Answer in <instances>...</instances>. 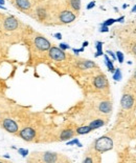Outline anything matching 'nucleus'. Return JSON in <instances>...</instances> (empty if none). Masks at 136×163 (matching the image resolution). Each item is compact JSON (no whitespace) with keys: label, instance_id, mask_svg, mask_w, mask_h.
I'll list each match as a JSON object with an SVG mask.
<instances>
[{"label":"nucleus","instance_id":"obj_2","mask_svg":"<svg viewBox=\"0 0 136 163\" xmlns=\"http://www.w3.org/2000/svg\"><path fill=\"white\" fill-rule=\"evenodd\" d=\"M35 45L40 51H49V49L51 48L50 42L42 36H38L35 38Z\"/></svg>","mask_w":136,"mask_h":163},{"label":"nucleus","instance_id":"obj_13","mask_svg":"<svg viewBox=\"0 0 136 163\" xmlns=\"http://www.w3.org/2000/svg\"><path fill=\"white\" fill-rule=\"evenodd\" d=\"M72 137H73V132L71 131V129H65V131H63L60 135V139L63 140V141H65V140H69L70 138H72Z\"/></svg>","mask_w":136,"mask_h":163},{"label":"nucleus","instance_id":"obj_17","mask_svg":"<svg viewBox=\"0 0 136 163\" xmlns=\"http://www.w3.org/2000/svg\"><path fill=\"white\" fill-rule=\"evenodd\" d=\"M70 5L73 9V11L79 12L81 10V0H70Z\"/></svg>","mask_w":136,"mask_h":163},{"label":"nucleus","instance_id":"obj_29","mask_svg":"<svg viewBox=\"0 0 136 163\" xmlns=\"http://www.w3.org/2000/svg\"><path fill=\"white\" fill-rule=\"evenodd\" d=\"M107 54H109L110 56L112 57V59H113V60H116V59H117V58H116V55H115L114 53H113V52H111V51H107Z\"/></svg>","mask_w":136,"mask_h":163},{"label":"nucleus","instance_id":"obj_9","mask_svg":"<svg viewBox=\"0 0 136 163\" xmlns=\"http://www.w3.org/2000/svg\"><path fill=\"white\" fill-rule=\"evenodd\" d=\"M121 107L125 109H131L134 104V100H133V97L131 95H124L121 97Z\"/></svg>","mask_w":136,"mask_h":163},{"label":"nucleus","instance_id":"obj_15","mask_svg":"<svg viewBox=\"0 0 136 163\" xmlns=\"http://www.w3.org/2000/svg\"><path fill=\"white\" fill-rule=\"evenodd\" d=\"M92 129L90 128L89 125H86V126H81V128H77V134L79 135H85V134H88L90 133Z\"/></svg>","mask_w":136,"mask_h":163},{"label":"nucleus","instance_id":"obj_38","mask_svg":"<svg viewBox=\"0 0 136 163\" xmlns=\"http://www.w3.org/2000/svg\"><path fill=\"white\" fill-rule=\"evenodd\" d=\"M135 78H136V73H135Z\"/></svg>","mask_w":136,"mask_h":163},{"label":"nucleus","instance_id":"obj_4","mask_svg":"<svg viewBox=\"0 0 136 163\" xmlns=\"http://www.w3.org/2000/svg\"><path fill=\"white\" fill-rule=\"evenodd\" d=\"M1 124H2V128H3L7 132L11 133V134H15V133L18 132V124L13 119H9V118L3 119Z\"/></svg>","mask_w":136,"mask_h":163},{"label":"nucleus","instance_id":"obj_3","mask_svg":"<svg viewBox=\"0 0 136 163\" xmlns=\"http://www.w3.org/2000/svg\"><path fill=\"white\" fill-rule=\"evenodd\" d=\"M49 57L51 58V59L55 60V61H62L66 58V55H65V52L63 51V49H61L60 48H50L49 49Z\"/></svg>","mask_w":136,"mask_h":163},{"label":"nucleus","instance_id":"obj_33","mask_svg":"<svg viewBox=\"0 0 136 163\" xmlns=\"http://www.w3.org/2000/svg\"><path fill=\"white\" fill-rule=\"evenodd\" d=\"M87 45H88V41H85V42L83 43V48H86Z\"/></svg>","mask_w":136,"mask_h":163},{"label":"nucleus","instance_id":"obj_28","mask_svg":"<svg viewBox=\"0 0 136 163\" xmlns=\"http://www.w3.org/2000/svg\"><path fill=\"white\" fill-rule=\"evenodd\" d=\"M95 7V1H91L90 3L87 4V10H91L93 9V7Z\"/></svg>","mask_w":136,"mask_h":163},{"label":"nucleus","instance_id":"obj_10","mask_svg":"<svg viewBox=\"0 0 136 163\" xmlns=\"http://www.w3.org/2000/svg\"><path fill=\"white\" fill-rule=\"evenodd\" d=\"M94 86L96 88H99V90H103V88H105L108 85V81L107 79L105 78V76H98L95 79H94Z\"/></svg>","mask_w":136,"mask_h":163},{"label":"nucleus","instance_id":"obj_35","mask_svg":"<svg viewBox=\"0 0 136 163\" xmlns=\"http://www.w3.org/2000/svg\"><path fill=\"white\" fill-rule=\"evenodd\" d=\"M0 4L3 5L4 4V0H0Z\"/></svg>","mask_w":136,"mask_h":163},{"label":"nucleus","instance_id":"obj_32","mask_svg":"<svg viewBox=\"0 0 136 163\" xmlns=\"http://www.w3.org/2000/svg\"><path fill=\"white\" fill-rule=\"evenodd\" d=\"M125 20V17L124 16H121V17H119V18H117V19H115V21L116 22H123Z\"/></svg>","mask_w":136,"mask_h":163},{"label":"nucleus","instance_id":"obj_22","mask_svg":"<svg viewBox=\"0 0 136 163\" xmlns=\"http://www.w3.org/2000/svg\"><path fill=\"white\" fill-rule=\"evenodd\" d=\"M115 19H113V18H109V19H107L106 21H104L103 22V26H112L113 23H115Z\"/></svg>","mask_w":136,"mask_h":163},{"label":"nucleus","instance_id":"obj_18","mask_svg":"<svg viewBox=\"0 0 136 163\" xmlns=\"http://www.w3.org/2000/svg\"><path fill=\"white\" fill-rule=\"evenodd\" d=\"M95 46H96V49H98V52H96L95 54V57H99V56H102V55H104L103 53V42L102 41H98V42L95 43Z\"/></svg>","mask_w":136,"mask_h":163},{"label":"nucleus","instance_id":"obj_19","mask_svg":"<svg viewBox=\"0 0 136 163\" xmlns=\"http://www.w3.org/2000/svg\"><path fill=\"white\" fill-rule=\"evenodd\" d=\"M37 15H38V17L41 19V20H43V19L46 17V11H45V9H43V7H39V9L37 10Z\"/></svg>","mask_w":136,"mask_h":163},{"label":"nucleus","instance_id":"obj_12","mask_svg":"<svg viewBox=\"0 0 136 163\" xmlns=\"http://www.w3.org/2000/svg\"><path fill=\"white\" fill-rule=\"evenodd\" d=\"M99 112L104 113V114H108V113H110L111 109H112V105H111L109 101H103L101 102V104H99Z\"/></svg>","mask_w":136,"mask_h":163},{"label":"nucleus","instance_id":"obj_16","mask_svg":"<svg viewBox=\"0 0 136 163\" xmlns=\"http://www.w3.org/2000/svg\"><path fill=\"white\" fill-rule=\"evenodd\" d=\"M105 63H106V65H107L109 72H111V73H114L115 68H114V65H113V62L109 59V57H108L107 55H105Z\"/></svg>","mask_w":136,"mask_h":163},{"label":"nucleus","instance_id":"obj_8","mask_svg":"<svg viewBox=\"0 0 136 163\" xmlns=\"http://www.w3.org/2000/svg\"><path fill=\"white\" fill-rule=\"evenodd\" d=\"M18 26H19L18 20L15 17H12V16H10V17L5 19L3 23V26L7 31H15V30L18 29Z\"/></svg>","mask_w":136,"mask_h":163},{"label":"nucleus","instance_id":"obj_26","mask_svg":"<svg viewBox=\"0 0 136 163\" xmlns=\"http://www.w3.org/2000/svg\"><path fill=\"white\" fill-rule=\"evenodd\" d=\"M109 26H103V24H101V29H99V32L101 33H107L109 32V29H108Z\"/></svg>","mask_w":136,"mask_h":163},{"label":"nucleus","instance_id":"obj_36","mask_svg":"<svg viewBox=\"0 0 136 163\" xmlns=\"http://www.w3.org/2000/svg\"><path fill=\"white\" fill-rule=\"evenodd\" d=\"M133 52L136 54V45H134V48H133Z\"/></svg>","mask_w":136,"mask_h":163},{"label":"nucleus","instance_id":"obj_20","mask_svg":"<svg viewBox=\"0 0 136 163\" xmlns=\"http://www.w3.org/2000/svg\"><path fill=\"white\" fill-rule=\"evenodd\" d=\"M121 77H123V75H121V70H119V68H116L114 71V74H113V79L116 80V81H119V80L121 79Z\"/></svg>","mask_w":136,"mask_h":163},{"label":"nucleus","instance_id":"obj_14","mask_svg":"<svg viewBox=\"0 0 136 163\" xmlns=\"http://www.w3.org/2000/svg\"><path fill=\"white\" fill-rule=\"evenodd\" d=\"M105 124V121L102 120V119H96V120H93L91 121L89 126L91 129H95V128H102L103 125Z\"/></svg>","mask_w":136,"mask_h":163},{"label":"nucleus","instance_id":"obj_31","mask_svg":"<svg viewBox=\"0 0 136 163\" xmlns=\"http://www.w3.org/2000/svg\"><path fill=\"white\" fill-rule=\"evenodd\" d=\"M55 37L57 39H62V34L61 33H57V34H55Z\"/></svg>","mask_w":136,"mask_h":163},{"label":"nucleus","instance_id":"obj_24","mask_svg":"<svg viewBox=\"0 0 136 163\" xmlns=\"http://www.w3.org/2000/svg\"><path fill=\"white\" fill-rule=\"evenodd\" d=\"M74 144H77L79 147H81V146H82V144L79 142V140H77V139H73V140H71V141L67 142V145H74Z\"/></svg>","mask_w":136,"mask_h":163},{"label":"nucleus","instance_id":"obj_1","mask_svg":"<svg viewBox=\"0 0 136 163\" xmlns=\"http://www.w3.org/2000/svg\"><path fill=\"white\" fill-rule=\"evenodd\" d=\"M113 147V141L112 139L107 136L101 137L94 142V148L99 153H105L110 150H112Z\"/></svg>","mask_w":136,"mask_h":163},{"label":"nucleus","instance_id":"obj_25","mask_svg":"<svg viewBox=\"0 0 136 163\" xmlns=\"http://www.w3.org/2000/svg\"><path fill=\"white\" fill-rule=\"evenodd\" d=\"M18 151H19V154H20L22 157H26L27 155H29V151H27V150H23V148H19Z\"/></svg>","mask_w":136,"mask_h":163},{"label":"nucleus","instance_id":"obj_37","mask_svg":"<svg viewBox=\"0 0 136 163\" xmlns=\"http://www.w3.org/2000/svg\"><path fill=\"white\" fill-rule=\"evenodd\" d=\"M0 10H4V7H3V5L0 4Z\"/></svg>","mask_w":136,"mask_h":163},{"label":"nucleus","instance_id":"obj_5","mask_svg":"<svg viewBox=\"0 0 136 163\" xmlns=\"http://www.w3.org/2000/svg\"><path fill=\"white\" fill-rule=\"evenodd\" d=\"M59 19L60 21L62 22L64 24H68V23H71V22H73L76 20V14L73 12H71V11H63V12H61L60 16H59Z\"/></svg>","mask_w":136,"mask_h":163},{"label":"nucleus","instance_id":"obj_27","mask_svg":"<svg viewBox=\"0 0 136 163\" xmlns=\"http://www.w3.org/2000/svg\"><path fill=\"white\" fill-rule=\"evenodd\" d=\"M60 49H63V51H65V49H70V46H69L68 44H66V43H60Z\"/></svg>","mask_w":136,"mask_h":163},{"label":"nucleus","instance_id":"obj_21","mask_svg":"<svg viewBox=\"0 0 136 163\" xmlns=\"http://www.w3.org/2000/svg\"><path fill=\"white\" fill-rule=\"evenodd\" d=\"M94 66H95V63L92 62V61H85V62H83V64H82V68H94Z\"/></svg>","mask_w":136,"mask_h":163},{"label":"nucleus","instance_id":"obj_34","mask_svg":"<svg viewBox=\"0 0 136 163\" xmlns=\"http://www.w3.org/2000/svg\"><path fill=\"white\" fill-rule=\"evenodd\" d=\"M135 12H136V4L132 7V13H135Z\"/></svg>","mask_w":136,"mask_h":163},{"label":"nucleus","instance_id":"obj_11","mask_svg":"<svg viewBox=\"0 0 136 163\" xmlns=\"http://www.w3.org/2000/svg\"><path fill=\"white\" fill-rule=\"evenodd\" d=\"M16 5L22 11H29L32 7L29 0H16Z\"/></svg>","mask_w":136,"mask_h":163},{"label":"nucleus","instance_id":"obj_6","mask_svg":"<svg viewBox=\"0 0 136 163\" xmlns=\"http://www.w3.org/2000/svg\"><path fill=\"white\" fill-rule=\"evenodd\" d=\"M40 157V161L46 162V163H54L58 161L59 155L55 153H50V151H45V153H38Z\"/></svg>","mask_w":136,"mask_h":163},{"label":"nucleus","instance_id":"obj_7","mask_svg":"<svg viewBox=\"0 0 136 163\" xmlns=\"http://www.w3.org/2000/svg\"><path fill=\"white\" fill-rule=\"evenodd\" d=\"M19 136L23 140H25V141H32V140H34V138L36 136V132L35 129L32 128H24L23 129L20 131Z\"/></svg>","mask_w":136,"mask_h":163},{"label":"nucleus","instance_id":"obj_30","mask_svg":"<svg viewBox=\"0 0 136 163\" xmlns=\"http://www.w3.org/2000/svg\"><path fill=\"white\" fill-rule=\"evenodd\" d=\"M84 163H92L93 162V159L90 158V157H87V158L84 159V161H83Z\"/></svg>","mask_w":136,"mask_h":163},{"label":"nucleus","instance_id":"obj_23","mask_svg":"<svg viewBox=\"0 0 136 163\" xmlns=\"http://www.w3.org/2000/svg\"><path fill=\"white\" fill-rule=\"evenodd\" d=\"M116 58H117L119 63L124 62V54L121 53V52H116Z\"/></svg>","mask_w":136,"mask_h":163}]
</instances>
